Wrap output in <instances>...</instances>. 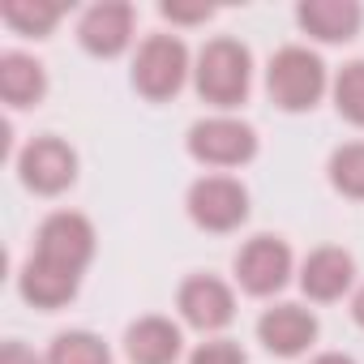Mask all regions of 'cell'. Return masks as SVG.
I'll return each mask as SVG.
<instances>
[{
	"label": "cell",
	"instance_id": "obj_8",
	"mask_svg": "<svg viewBox=\"0 0 364 364\" xmlns=\"http://www.w3.org/2000/svg\"><path fill=\"white\" fill-rule=\"evenodd\" d=\"M291 270H296V257H291V245L283 236H266L262 232V236L245 240L240 253H236V283L249 296H257V300L283 291Z\"/></svg>",
	"mask_w": 364,
	"mask_h": 364
},
{
	"label": "cell",
	"instance_id": "obj_6",
	"mask_svg": "<svg viewBox=\"0 0 364 364\" xmlns=\"http://www.w3.org/2000/svg\"><path fill=\"white\" fill-rule=\"evenodd\" d=\"M185 210H189V219L202 232L228 236V232H236L249 219V189L240 185L236 176L210 171V176H202V180H193V185H189Z\"/></svg>",
	"mask_w": 364,
	"mask_h": 364
},
{
	"label": "cell",
	"instance_id": "obj_14",
	"mask_svg": "<svg viewBox=\"0 0 364 364\" xmlns=\"http://www.w3.org/2000/svg\"><path fill=\"white\" fill-rule=\"evenodd\" d=\"M185 351V334L171 317L146 313L124 330V355L129 364H176Z\"/></svg>",
	"mask_w": 364,
	"mask_h": 364
},
{
	"label": "cell",
	"instance_id": "obj_2",
	"mask_svg": "<svg viewBox=\"0 0 364 364\" xmlns=\"http://www.w3.org/2000/svg\"><path fill=\"white\" fill-rule=\"evenodd\" d=\"M266 90L279 112H313L321 103V95L330 90L326 60L300 43H287L266 65Z\"/></svg>",
	"mask_w": 364,
	"mask_h": 364
},
{
	"label": "cell",
	"instance_id": "obj_20",
	"mask_svg": "<svg viewBox=\"0 0 364 364\" xmlns=\"http://www.w3.org/2000/svg\"><path fill=\"white\" fill-rule=\"evenodd\" d=\"M330 95H334V112H338L347 124L364 129V60H347V65L334 73Z\"/></svg>",
	"mask_w": 364,
	"mask_h": 364
},
{
	"label": "cell",
	"instance_id": "obj_22",
	"mask_svg": "<svg viewBox=\"0 0 364 364\" xmlns=\"http://www.w3.org/2000/svg\"><path fill=\"white\" fill-rule=\"evenodd\" d=\"M159 14L171 22V26H202V22H210L215 18V9L210 5H159Z\"/></svg>",
	"mask_w": 364,
	"mask_h": 364
},
{
	"label": "cell",
	"instance_id": "obj_12",
	"mask_svg": "<svg viewBox=\"0 0 364 364\" xmlns=\"http://www.w3.org/2000/svg\"><path fill=\"white\" fill-rule=\"evenodd\" d=\"M355 283V257L338 245H321L300 262V291L317 304H334Z\"/></svg>",
	"mask_w": 364,
	"mask_h": 364
},
{
	"label": "cell",
	"instance_id": "obj_19",
	"mask_svg": "<svg viewBox=\"0 0 364 364\" xmlns=\"http://www.w3.org/2000/svg\"><path fill=\"white\" fill-rule=\"evenodd\" d=\"M326 171H330L334 193H343L351 202H364V141H343L330 154Z\"/></svg>",
	"mask_w": 364,
	"mask_h": 364
},
{
	"label": "cell",
	"instance_id": "obj_11",
	"mask_svg": "<svg viewBox=\"0 0 364 364\" xmlns=\"http://www.w3.org/2000/svg\"><path fill=\"white\" fill-rule=\"evenodd\" d=\"M317 317H313V309H304V304H270L262 317H257V343L270 351V355H279V360H296V355H304L313 343H317Z\"/></svg>",
	"mask_w": 364,
	"mask_h": 364
},
{
	"label": "cell",
	"instance_id": "obj_13",
	"mask_svg": "<svg viewBox=\"0 0 364 364\" xmlns=\"http://www.w3.org/2000/svg\"><path fill=\"white\" fill-rule=\"evenodd\" d=\"M296 26L317 43H347L364 26L360 0H304L296 5Z\"/></svg>",
	"mask_w": 364,
	"mask_h": 364
},
{
	"label": "cell",
	"instance_id": "obj_15",
	"mask_svg": "<svg viewBox=\"0 0 364 364\" xmlns=\"http://www.w3.org/2000/svg\"><path fill=\"white\" fill-rule=\"evenodd\" d=\"M77 287H82V274L56 270V266H48V262H39V257H26L22 274H18V291H22V300L35 304V309H43V313L65 309V304L77 296Z\"/></svg>",
	"mask_w": 364,
	"mask_h": 364
},
{
	"label": "cell",
	"instance_id": "obj_18",
	"mask_svg": "<svg viewBox=\"0 0 364 364\" xmlns=\"http://www.w3.org/2000/svg\"><path fill=\"white\" fill-rule=\"evenodd\" d=\"M48 364H112V351L90 330H60L43 355Z\"/></svg>",
	"mask_w": 364,
	"mask_h": 364
},
{
	"label": "cell",
	"instance_id": "obj_9",
	"mask_svg": "<svg viewBox=\"0 0 364 364\" xmlns=\"http://www.w3.org/2000/svg\"><path fill=\"white\" fill-rule=\"evenodd\" d=\"M176 309H180V321L202 330V334H215L223 326H232L236 317V291L219 279V274H189L176 291Z\"/></svg>",
	"mask_w": 364,
	"mask_h": 364
},
{
	"label": "cell",
	"instance_id": "obj_3",
	"mask_svg": "<svg viewBox=\"0 0 364 364\" xmlns=\"http://www.w3.org/2000/svg\"><path fill=\"white\" fill-rule=\"evenodd\" d=\"M193 77V56L180 35H146L133 56V90L150 103H167Z\"/></svg>",
	"mask_w": 364,
	"mask_h": 364
},
{
	"label": "cell",
	"instance_id": "obj_10",
	"mask_svg": "<svg viewBox=\"0 0 364 364\" xmlns=\"http://www.w3.org/2000/svg\"><path fill=\"white\" fill-rule=\"evenodd\" d=\"M133 22H137L133 5H124V0H99L77 22V43L99 60H116L133 43Z\"/></svg>",
	"mask_w": 364,
	"mask_h": 364
},
{
	"label": "cell",
	"instance_id": "obj_17",
	"mask_svg": "<svg viewBox=\"0 0 364 364\" xmlns=\"http://www.w3.org/2000/svg\"><path fill=\"white\" fill-rule=\"evenodd\" d=\"M0 18H5L9 31H18L26 39H48L56 31V22L65 18V9L52 5V0H5V5H0Z\"/></svg>",
	"mask_w": 364,
	"mask_h": 364
},
{
	"label": "cell",
	"instance_id": "obj_21",
	"mask_svg": "<svg viewBox=\"0 0 364 364\" xmlns=\"http://www.w3.org/2000/svg\"><path fill=\"white\" fill-rule=\"evenodd\" d=\"M189 364H249V355L236 338H206L189 351Z\"/></svg>",
	"mask_w": 364,
	"mask_h": 364
},
{
	"label": "cell",
	"instance_id": "obj_5",
	"mask_svg": "<svg viewBox=\"0 0 364 364\" xmlns=\"http://www.w3.org/2000/svg\"><path fill=\"white\" fill-rule=\"evenodd\" d=\"M95 223L77 210H56L39 223L35 232V253L39 262L56 266V270H69V274H86V266L95 262Z\"/></svg>",
	"mask_w": 364,
	"mask_h": 364
},
{
	"label": "cell",
	"instance_id": "obj_23",
	"mask_svg": "<svg viewBox=\"0 0 364 364\" xmlns=\"http://www.w3.org/2000/svg\"><path fill=\"white\" fill-rule=\"evenodd\" d=\"M0 364H48V360H39L26 343H18V338H9L5 347H0Z\"/></svg>",
	"mask_w": 364,
	"mask_h": 364
},
{
	"label": "cell",
	"instance_id": "obj_1",
	"mask_svg": "<svg viewBox=\"0 0 364 364\" xmlns=\"http://www.w3.org/2000/svg\"><path fill=\"white\" fill-rule=\"evenodd\" d=\"M193 86H198L202 103H210L219 112L240 107L249 99V86H253V52L228 35L210 39L193 60Z\"/></svg>",
	"mask_w": 364,
	"mask_h": 364
},
{
	"label": "cell",
	"instance_id": "obj_25",
	"mask_svg": "<svg viewBox=\"0 0 364 364\" xmlns=\"http://www.w3.org/2000/svg\"><path fill=\"white\" fill-rule=\"evenodd\" d=\"M351 317H355V326L364 330V287H360V291L351 296Z\"/></svg>",
	"mask_w": 364,
	"mask_h": 364
},
{
	"label": "cell",
	"instance_id": "obj_4",
	"mask_svg": "<svg viewBox=\"0 0 364 364\" xmlns=\"http://www.w3.org/2000/svg\"><path fill=\"white\" fill-rule=\"evenodd\" d=\"M185 146H189V154L202 167L228 171V167H245V163L257 159V129L236 120V116H228V112H219V116L193 120Z\"/></svg>",
	"mask_w": 364,
	"mask_h": 364
},
{
	"label": "cell",
	"instance_id": "obj_24",
	"mask_svg": "<svg viewBox=\"0 0 364 364\" xmlns=\"http://www.w3.org/2000/svg\"><path fill=\"white\" fill-rule=\"evenodd\" d=\"M309 364H355L351 355H343V351H321V355H313Z\"/></svg>",
	"mask_w": 364,
	"mask_h": 364
},
{
	"label": "cell",
	"instance_id": "obj_16",
	"mask_svg": "<svg viewBox=\"0 0 364 364\" xmlns=\"http://www.w3.org/2000/svg\"><path fill=\"white\" fill-rule=\"evenodd\" d=\"M48 95V69L26 52L0 56V99L9 107H35Z\"/></svg>",
	"mask_w": 364,
	"mask_h": 364
},
{
	"label": "cell",
	"instance_id": "obj_7",
	"mask_svg": "<svg viewBox=\"0 0 364 364\" xmlns=\"http://www.w3.org/2000/svg\"><path fill=\"white\" fill-rule=\"evenodd\" d=\"M18 180L39 198H56V193L73 189V180H77V150L52 133L35 137L18 154Z\"/></svg>",
	"mask_w": 364,
	"mask_h": 364
}]
</instances>
